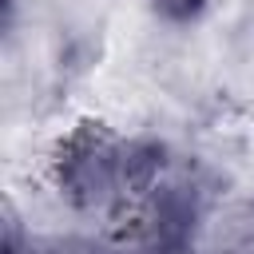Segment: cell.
Listing matches in <instances>:
<instances>
[{"mask_svg":"<svg viewBox=\"0 0 254 254\" xmlns=\"http://www.w3.org/2000/svg\"><path fill=\"white\" fill-rule=\"evenodd\" d=\"M159 167L163 147L123 143L103 123H79L56 151V183L64 198L79 210H95L115 198L151 190Z\"/></svg>","mask_w":254,"mask_h":254,"instance_id":"obj_1","label":"cell"},{"mask_svg":"<svg viewBox=\"0 0 254 254\" xmlns=\"http://www.w3.org/2000/svg\"><path fill=\"white\" fill-rule=\"evenodd\" d=\"M155 8L163 16H171V20H190L202 8V0H155Z\"/></svg>","mask_w":254,"mask_h":254,"instance_id":"obj_2","label":"cell"}]
</instances>
